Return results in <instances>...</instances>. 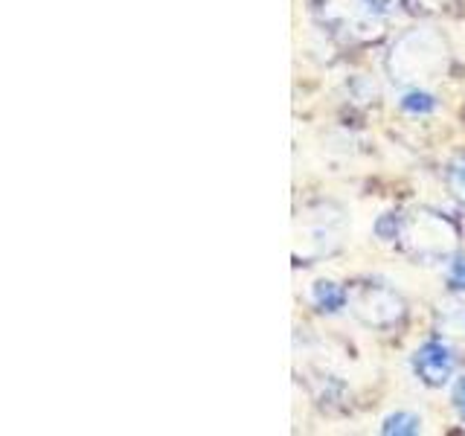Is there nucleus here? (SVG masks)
I'll list each match as a JSON object with an SVG mask.
<instances>
[{"label":"nucleus","mask_w":465,"mask_h":436,"mask_svg":"<svg viewBox=\"0 0 465 436\" xmlns=\"http://www.w3.org/2000/svg\"><path fill=\"white\" fill-rule=\"evenodd\" d=\"M384 433H419L421 419L416 413H392L384 419Z\"/></svg>","instance_id":"nucleus-7"},{"label":"nucleus","mask_w":465,"mask_h":436,"mask_svg":"<svg viewBox=\"0 0 465 436\" xmlns=\"http://www.w3.org/2000/svg\"><path fill=\"white\" fill-rule=\"evenodd\" d=\"M352 314L361 320L363 326L372 329H387L404 314V302L396 291L384 285H367L358 288L352 294Z\"/></svg>","instance_id":"nucleus-3"},{"label":"nucleus","mask_w":465,"mask_h":436,"mask_svg":"<svg viewBox=\"0 0 465 436\" xmlns=\"http://www.w3.org/2000/svg\"><path fill=\"white\" fill-rule=\"evenodd\" d=\"M445 67V41L428 33V29H413L399 38L390 55V73L399 82H421L433 79Z\"/></svg>","instance_id":"nucleus-1"},{"label":"nucleus","mask_w":465,"mask_h":436,"mask_svg":"<svg viewBox=\"0 0 465 436\" xmlns=\"http://www.w3.org/2000/svg\"><path fill=\"white\" fill-rule=\"evenodd\" d=\"M450 189H454V195L465 203V160L450 169Z\"/></svg>","instance_id":"nucleus-9"},{"label":"nucleus","mask_w":465,"mask_h":436,"mask_svg":"<svg viewBox=\"0 0 465 436\" xmlns=\"http://www.w3.org/2000/svg\"><path fill=\"white\" fill-rule=\"evenodd\" d=\"M401 108L411 114H430V111H436V99L425 91H411L401 96Z\"/></svg>","instance_id":"nucleus-8"},{"label":"nucleus","mask_w":465,"mask_h":436,"mask_svg":"<svg viewBox=\"0 0 465 436\" xmlns=\"http://www.w3.org/2000/svg\"><path fill=\"white\" fill-rule=\"evenodd\" d=\"M454 352L445 341H428L416 349L413 355V370L428 387H442L448 378L454 375Z\"/></svg>","instance_id":"nucleus-5"},{"label":"nucleus","mask_w":465,"mask_h":436,"mask_svg":"<svg viewBox=\"0 0 465 436\" xmlns=\"http://www.w3.org/2000/svg\"><path fill=\"white\" fill-rule=\"evenodd\" d=\"M450 285H457L465 291V262H457L454 268H450Z\"/></svg>","instance_id":"nucleus-11"},{"label":"nucleus","mask_w":465,"mask_h":436,"mask_svg":"<svg viewBox=\"0 0 465 436\" xmlns=\"http://www.w3.org/2000/svg\"><path fill=\"white\" fill-rule=\"evenodd\" d=\"M401 247H407L419 259H445L457 244V233L442 215L416 213L407 218H396L392 236Z\"/></svg>","instance_id":"nucleus-2"},{"label":"nucleus","mask_w":465,"mask_h":436,"mask_svg":"<svg viewBox=\"0 0 465 436\" xmlns=\"http://www.w3.org/2000/svg\"><path fill=\"white\" fill-rule=\"evenodd\" d=\"M323 18L352 38H372L381 33V18L372 0H326Z\"/></svg>","instance_id":"nucleus-4"},{"label":"nucleus","mask_w":465,"mask_h":436,"mask_svg":"<svg viewBox=\"0 0 465 436\" xmlns=\"http://www.w3.org/2000/svg\"><path fill=\"white\" fill-rule=\"evenodd\" d=\"M312 300L320 312H341L343 305L349 302V294L338 285V282H329V280H320L312 285Z\"/></svg>","instance_id":"nucleus-6"},{"label":"nucleus","mask_w":465,"mask_h":436,"mask_svg":"<svg viewBox=\"0 0 465 436\" xmlns=\"http://www.w3.org/2000/svg\"><path fill=\"white\" fill-rule=\"evenodd\" d=\"M445 326H448V329H454L457 334L465 332V302H460L457 309H450V312L445 314Z\"/></svg>","instance_id":"nucleus-10"},{"label":"nucleus","mask_w":465,"mask_h":436,"mask_svg":"<svg viewBox=\"0 0 465 436\" xmlns=\"http://www.w3.org/2000/svg\"><path fill=\"white\" fill-rule=\"evenodd\" d=\"M372 4H375V6H381V4H387V0H372Z\"/></svg>","instance_id":"nucleus-12"}]
</instances>
